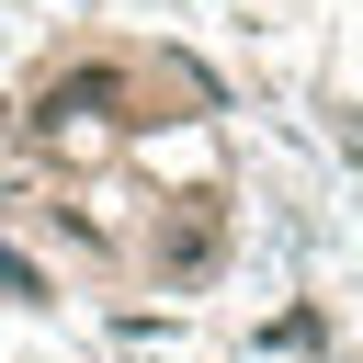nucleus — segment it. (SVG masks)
<instances>
[{"instance_id": "obj_1", "label": "nucleus", "mask_w": 363, "mask_h": 363, "mask_svg": "<svg viewBox=\"0 0 363 363\" xmlns=\"http://www.w3.org/2000/svg\"><path fill=\"white\" fill-rule=\"evenodd\" d=\"M0 295H45V272H34L23 250H0Z\"/></svg>"}]
</instances>
